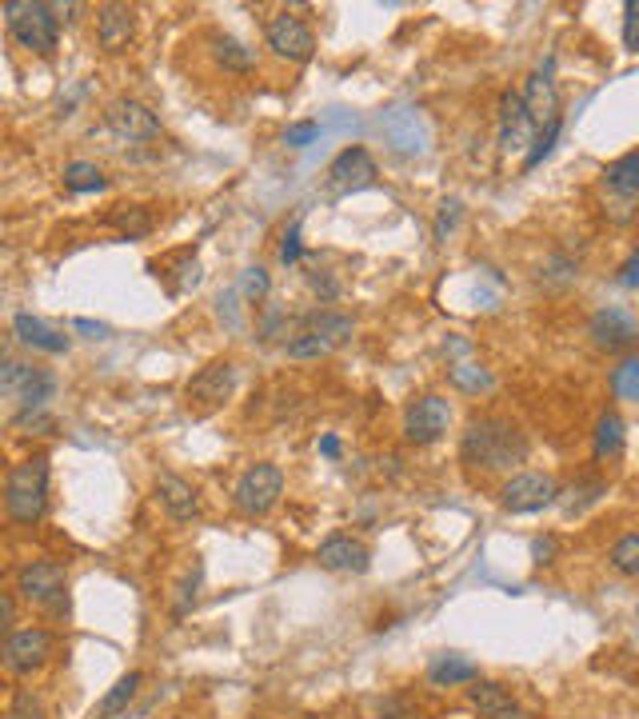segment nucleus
Returning <instances> with one entry per match:
<instances>
[{
	"label": "nucleus",
	"mask_w": 639,
	"mask_h": 719,
	"mask_svg": "<svg viewBox=\"0 0 639 719\" xmlns=\"http://www.w3.org/2000/svg\"><path fill=\"white\" fill-rule=\"evenodd\" d=\"M531 551H536L539 564H548L551 551H556V539H536V548H531Z\"/></svg>",
	"instance_id": "nucleus-42"
},
{
	"label": "nucleus",
	"mask_w": 639,
	"mask_h": 719,
	"mask_svg": "<svg viewBox=\"0 0 639 719\" xmlns=\"http://www.w3.org/2000/svg\"><path fill=\"white\" fill-rule=\"evenodd\" d=\"M4 24H9L12 40L20 49L37 52V57H52L60 40V17L44 0H4Z\"/></svg>",
	"instance_id": "nucleus-3"
},
{
	"label": "nucleus",
	"mask_w": 639,
	"mask_h": 719,
	"mask_svg": "<svg viewBox=\"0 0 639 719\" xmlns=\"http://www.w3.org/2000/svg\"><path fill=\"white\" fill-rule=\"evenodd\" d=\"M376 184V160L368 156V149H344L336 160L328 164V189L332 196H348V192H359V189H372Z\"/></svg>",
	"instance_id": "nucleus-11"
},
{
	"label": "nucleus",
	"mask_w": 639,
	"mask_h": 719,
	"mask_svg": "<svg viewBox=\"0 0 639 719\" xmlns=\"http://www.w3.org/2000/svg\"><path fill=\"white\" fill-rule=\"evenodd\" d=\"M64 588H69V571L57 559H32L17 571V596L32 608L60 611L64 608Z\"/></svg>",
	"instance_id": "nucleus-4"
},
{
	"label": "nucleus",
	"mask_w": 639,
	"mask_h": 719,
	"mask_svg": "<svg viewBox=\"0 0 639 719\" xmlns=\"http://www.w3.org/2000/svg\"><path fill=\"white\" fill-rule=\"evenodd\" d=\"M556 136H559V120H556V124H548V129H544L536 140H531V152H528V160H524V169H536L539 160H544V156H548V152H551V144H556Z\"/></svg>",
	"instance_id": "nucleus-35"
},
{
	"label": "nucleus",
	"mask_w": 639,
	"mask_h": 719,
	"mask_svg": "<svg viewBox=\"0 0 639 719\" xmlns=\"http://www.w3.org/2000/svg\"><path fill=\"white\" fill-rule=\"evenodd\" d=\"M611 392L628 404H639V356H623L611 368Z\"/></svg>",
	"instance_id": "nucleus-27"
},
{
	"label": "nucleus",
	"mask_w": 639,
	"mask_h": 719,
	"mask_svg": "<svg viewBox=\"0 0 639 719\" xmlns=\"http://www.w3.org/2000/svg\"><path fill=\"white\" fill-rule=\"evenodd\" d=\"M619 284H623V288H639V249L623 260V269H619Z\"/></svg>",
	"instance_id": "nucleus-40"
},
{
	"label": "nucleus",
	"mask_w": 639,
	"mask_h": 719,
	"mask_svg": "<svg viewBox=\"0 0 639 719\" xmlns=\"http://www.w3.org/2000/svg\"><path fill=\"white\" fill-rule=\"evenodd\" d=\"M316 559L328 571H356V576H359V571H368L372 551L352 536H328L324 544H320Z\"/></svg>",
	"instance_id": "nucleus-17"
},
{
	"label": "nucleus",
	"mask_w": 639,
	"mask_h": 719,
	"mask_svg": "<svg viewBox=\"0 0 639 719\" xmlns=\"http://www.w3.org/2000/svg\"><path fill=\"white\" fill-rule=\"evenodd\" d=\"M611 568L619 576H639V531H628V536H619L611 544Z\"/></svg>",
	"instance_id": "nucleus-29"
},
{
	"label": "nucleus",
	"mask_w": 639,
	"mask_h": 719,
	"mask_svg": "<svg viewBox=\"0 0 639 719\" xmlns=\"http://www.w3.org/2000/svg\"><path fill=\"white\" fill-rule=\"evenodd\" d=\"M212 52H216V60L229 72H248L252 69V52L244 49L236 37H216L212 40Z\"/></svg>",
	"instance_id": "nucleus-30"
},
{
	"label": "nucleus",
	"mask_w": 639,
	"mask_h": 719,
	"mask_svg": "<svg viewBox=\"0 0 639 719\" xmlns=\"http://www.w3.org/2000/svg\"><path fill=\"white\" fill-rule=\"evenodd\" d=\"M284 496V472L276 464H252L244 476L236 479V492H232V504H236L244 516H268L272 508Z\"/></svg>",
	"instance_id": "nucleus-5"
},
{
	"label": "nucleus",
	"mask_w": 639,
	"mask_h": 719,
	"mask_svg": "<svg viewBox=\"0 0 639 719\" xmlns=\"http://www.w3.org/2000/svg\"><path fill=\"white\" fill-rule=\"evenodd\" d=\"M556 496H559V488L551 476H544V472H519V476H511L508 484H504L499 504H504V512H511V516H528V512H539V508H548V504H556Z\"/></svg>",
	"instance_id": "nucleus-9"
},
{
	"label": "nucleus",
	"mask_w": 639,
	"mask_h": 719,
	"mask_svg": "<svg viewBox=\"0 0 639 719\" xmlns=\"http://www.w3.org/2000/svg\"><path fill=\"white\" fill-rule=\"evenodd\" d=\"M623 44L628 52H639V0L623 4Z\"/></svg>",
	"instance_id": "nucleus-38"
},
{
	"label": "nucleus",
	"mask_w": 639,
	"mask_h": 719,
	"mask_svg": "<svg viewBox=\"0 0 639 719\" xmlns=\"http://www.w3.org/2000/svg\"><path fill=\"white\" fill-rule=\"evenodd\" d=\"M452 384L464 392H488L491 388V372L479 368V364H452Z\"/></svg>",
	"instance_id": "nucleus-31"
},
{
	"label": "nucleus",
	"mask_w": 639,
	"mask_h": 719,
	"mask_svg": "<svg viewBox=\"0 0 639 719\" xmlns=\"http://www.w3.org/2000/svg\"><path fill=\"white\" fill-rule=\"evenodd\" d=\"M64 184H69V192H100L109 180H104V172H100L97 164H89V160H72L69 169H64Z\"/></svg>",
	"instance_id": "nucleus-28"
},
{
	"label": "nucleus",
	"mask_w": 639,
	"mask_h": 719,
	"mask_svg": "<svg viewBox=\"0 0 639 719\" xmlns=\"http://www.w3.org/2000/svg\"><path fill=\"white\" fill-rule=\"evenodd\" d=\"M156 496H160V504H164V512H169L176 524H189V519H196V512H200L196 488H192L189 479H180L176 472H164V476L156 479Z\"/></svg>",
	"instance_id": "nucleus-19"
},
{
	"label": "nucleus",
	"mask_w": 639,
	"mask_h": 719,
	"mask_svg": "<svg viewBox=\"0 0 639 719\" xmlns=\"http://www.w3.org/2000/svg\"><path fill=\"white\" fill-rule=\"evenodd\" d=\"M52 648H57V639L49 628H17L12 636H4V668L12 676H32L52 659Z\"/></svg>",
	"instance_id": "nucleus-8"
},
{
	"label": "nucleus",
	"mask_w": 639,
	"mask_h": 719,
	"mask_svg": "<svg viewBox=\"0 0 639 719\" xmlns=\"http://www.w3.org/2000/svg\"><path fill=\"white\" fill-rule=\"evenodd\" d=\"M320 452H324V456H339V439L324 436V439H320Z\"/></svg>",
	"instance_id": "nucleus-44"
},
{
	"label": "nucleus",
	"mask_w": 639,
	"mask_h": 719,
	"mask_svg": "<svg viewBox=\"0 0 639 719\" xmlns=\"http://www.w3.org/2000/svg\"><path fill=\"white\" fill-rule=\"evenodd\" d=\"M300 220H292V229L284 232V244H280V260H284V264H296L300 260Z\"/></svg>",
	"instance_id": "nucleus-39"
},
{
	"label": "nucleus",
	"mask_w": 639,
	"mask_h": 719,
	"mask_svg": "<svg viewBox=\"0 0 639 719\" xmlns=\"http://www.w3.org/2000/svg\"><path fill=\"white\" fill-rule=\"evenodd\" d=\"M0 392L9 399H17L20 412H40L44 399H52V392H57V376L44 368H29V364L9 360L4 372H0Z\"/></svg>",
	"instance_id": "nucleus-7"
},
{
	"label": "nucleus",
	"mask_w": 639,
	"mask_h": 719,
	"mask_svg": "<svg viewBox=\"0 0 639 719\" xmlns=\"http://www.w3.org/2000/svg\"><path fill=\"white\" fill-rule=\"evenodd\" d=\"M77 332H89V336H104V324H92V320H72Z\"/></svg>",
	"instance_id": "nucleus-43"
},
{
	"label": "nucleus",
	"mask_w": 639,
	"mask_h": 719,
	"mask_svg": "<svg viewBox=\"0 0 639 719\" xmlns=\"http://www.w3.org/2000/svg\"><path fill=\"white\" fill-rule=\"evenodd\" d=\"M459 212H464V204H459V200H444V204H439V216H436V240H448V232L459 224Z\"/></svg>",
	"instance_id": "nucleus-37"
},
{
	"label": "nucleus",
	"mask_w": 639,
	"mask_h": 719,
	"mask_svg": "<svg viewBox=\"0 0 639 719\" xmlns=\"http://www.w3.org/2000/svg\"><path fill=\"white\" fill-rule=\"evenodd\" d=\"M459 456H464V464L484 472L516 468L528 459V436L504 416H479L471 419L464 439H459Z\"/></svg>",
	"instance_id": "nucleus-1"
},
{
	"label": "nucleus",
	"mask_w": 639,
	"mask_h": 719,
	"mask_svg": "<svg viewBox=\"0 0 639 719\" xmlns=\"http://www.w3.org/2000/svg\"><path fill=\"white\" fill-rule=\"evenodd\" d=\"M588 336L596 340V348L619 352V348H631L639 340V324L623 308H599L588 324Z\"/></svg>",
	"instance_id": "nucleus-15"
},
{
	"label": "nucleus",
	"mask_w": 639,
	"mask_h": 719,
	"mask_svg": "<svg viewBox=\"0 0 639 719\" xmlns=\"http://www.w3.org/2000/svg\"><path fill=\"white\" fill-rule=\"evenodd\" d=\"M136 688H140V671H129V676H120L112 683V691L100 699V719H116L120 711H129V703L136 699Z\"/></svg>",
	"instance_id": "nucleus-26"
},
{
	"label": "nucleus",
	"mask_w": 639,
	"mask_h": 719,
	"mask_svg": "<svg viewBox=\"0 0 639 719\" xmlns=\"http://www.w3.org/2000/svg\"><path fill=\"white\" fill-rule=\"evenodd\" d=\"M468 703L479 711L484 719H524L516 708V699L504 683H491V679H476L468 688Z\"/></svg>",
	"instance_id": "nucleus-21"
},
{
	"label": "nucleus",
	"mask_w": 639,
	"mask_h": 719,
	"mask_svg": "<svg viewBox=\"0 0 639 719\" xmlns=\"http://www.w3.org/2000/svg\"><path fill=\"white\" fill-rule=\"evenodd\" d=\"M448 419H452L448 399L419 396L416 404L404 412V436H408L412 444H436V439L448 432Z\"/></svg>",
	"instance_id": "nucleus-14"
},
{
	"label": "nucleus",
	"mask_w": 639,
	"mask_h": 719,
	"mask_svg": "<svg viewBox=\"0 0 639 719\" xmlns=\"http://www.w3.org/2000/svg\"><path fill=\"white\" fill-rule=\"evenodd\" d=\"M591 452H596L599 464H611V459L623 452V419L616 412H604L596 419V439H591Z\"/></svg>",
	"instance_id": "nucleus-23"
},
{
	"label": "nucleus",
	"mask_w": 639,
	"mask_h": 719,
	"mask_svg": "<svg viewBox=\"0 0 639 719\" xmlns=\"http://www.w3.org/2000/svg\"><path fill=\"white\" fill-rule=\"evenodd\" d=\"M352 336V320L336 316V312H324V316H312L296 336L288 340V356L292 360H316L328 356L332 348H339L344 340Z\"/></svg>",
	"instance_id": "nucleus-6"
},
{
	"label": "nucleus",
	"mask_w": 639,
	"mask_h": 719,
	"mask_svg": "<svg viewBox=\"0 0 639 719\" xmlns=\"http://www.w3.org/2000/svg\"><path fill=\"white\" fill-rule=\"evenodd\" d=\"M9 719H49V711H44V703H40L37 691L20 688L17 696H12V703H9Z\"/></svg>",
	"instance_id": "nucleus-33"
},
{
	"label": "nucleus",
	"mask_w": 639,
	"mask_h": 719,
	"mask_svg": "<svg viewBox=\"0 0 639 719\" xmlns=\"http://www.w3.org/2000/svg\"><path fill=\"white\" fill-rule=\"evenodd\" d=\"M268 272L264 269H248L244 272V280H240V292H244V300H252V304H260V300L268 296Z\"/></svg>",
	"instance_id": "nucleus-34"
},
{
	"label": "nucleus",
	"mask_w": 639,
	"mask_h": 719,
	"mask_svg": "<svg viewBox=\"0 0 639 719\" xmlns=\"http://www.w3.org/2000/svg\"><path fill=\"white\" fill-rule=\"evenodd\" d=\"M112 224H116L120 232L129 240H136V236H144V232L152 229V216L144 209H116L112 212Z\"/></svg>",
	"instance_id": "nucleus-32"
},
{
	"label": "nucleus",
	"mask_w": 639,
	"mask_h": 719,
	"mask_svg": "<svg viewBox=\"0 0 639 719\" xmlns=\"http://www.w3.org/2000/svg\"><path fill=\"white\" fill-rule=\"evenodd\" d=\"M232 384H236V364L232 360H216V364L200 368L189 379V404L200 416H209L212 408H220L232 396Z\"/></svg>",
	"instance_id": "nucleus-10"
},
{
	"label": "nucleus",
	"mask_w": 639,
	"mask_h": 719,
	"mask_svg": "<svg viewBox=\"0 0 639 719\" xmlns=\"http://www.w3.org/2000/svg\"><path fill=\"white\" fill-rule=\"evenodd\" d=\"M104 124H109L120 140H156L160 136V120L132 97L109 100V104H104Z\"/></svg>",
	"instance_id": "nucleus-13"
},
{
	"label": "nucleus",
	"mask_w": 639,
	"mask_h": 719,
	"mask_svg": "<svg viewBox=\"0 0 639 719\" xmlns=\"http://www.w3.org/2000/svg\"><path fill=\"white\" fill-rule=\"evenodd\" d=\"M604 184H608L616 196H639V152H628V156L611 160L604 169Z\"/></svg>",
	"instance_id": "nucleus-25"
},
{
	"label": "nucleus",
	"mask_w": 639,
	"mask_h": 719,
	"mask_svg": "<svg viewBox=\"0 0 639 719\" xmlns=\"http://www.w3.org/2000/svg\"><path fill=\"white\" fill-rule=\"evenodd\" d=\"M132 9L129 4H100L97 9V40L104 52H124L132 40Z\"/></svg>",
	"instance_id": "nucleus-18"
},
{
	"label": "nucleus",
	"mask_w": 639,
	"mask_h": 719,
	"mask_svg": "<svg viewBox=\"0 0 639 719\" xmlns=\"http://www.w3.org/2000/svg\"><path fill=\"white\" fill-rule=\"evenodd\" d=\"M524 104H528V117L539 132L556 124L559 120V92L556 80H551V69H539L528 77V89H524Z\"/></svg>",
	"instance_id": "nucleus-16"
},
{
	"label": "nucleus",
	"mask_w": 639,
	"mask_h": 719,
	"mask_svg": "<svg viewBox=\"0 0 639 719\" xmlns=\"http://www.w3.org/2000/svg\"><path fill=\"white\" fill-rule=\"evenodd\" d=\"M268 49L276 52V57L292 60V64H304V60H312V52H316V37H312V29L300 17L276 12V17L268 20Z\"/></svg>",
	"instance_id": "nucleus-12"
},
{
	"label": "nucleus",
	"mask_w": 639,
	"mask_h": 719,
	"mask_svg": "<svg viewBox=\"0 0 639 719\" xmlns=\"http://www.w3.org/2000/svg\"><path fill=\"white\" fill-rule=\"evenodd\" d=\"M428 679L436 683V688H456V683H476L479 668L464 656H439L428 668Z\"/></svg>",
	"instance_id": "nucleus-24"
},
{
	"label": "nucleus",
	"mask_w": 639,
	"mask_h": 719,
	"mask_svg": "<svg viewBox=\"0 0 639 719\" xmlns=\"http://www.w3.org/2000/svg\"><path fill=\"white\" fill-rule=\"evenodd\" d=\"M12 332H17V340L24 344V348L49 352V356H60V352L69 348V336H60L57 328H49L44 320L29 316V312H20V316L12 320Z\"/></svg>",
	"instance_id": "nucleus-22"
},
{
	"label": "nucleus",
	"mask_w": 639,
	"mask_h": 719,
	"mask_svg": "<svg viewBox=\"0 0 639 719\" xmlns=\"http://www.w3.org/2000/svg\"><path fill=\"white\" fill-rule=\"evenodd\" d=\"M0 616H4V624H0V628H4V636H12V624H17V599H12V591H4V599H0Z\"/></svg>",
	"instance_id": "nucleus-41"
},
{
	"label": "nucleus",
	"mask_w": 639,
	"mask_h": 719,
	"mask_svg": "<svg viewBox=\"0 0 639 719\" xmlns=\"http://www.w3.org/2000/svg\"><path fill=\"white\" fill-rule=\"evenodd\" d=\"M531 129L536 124L528 117L524 92H504V100H499V149H519Z\"/></svg>",
	"instance_id": "nucleus-20"
},
{
	"label": "nucleus",
	"mask_w": 639,
	"mask_h": 719,
	"mask_svg": "<svg viewBox=\"0 0 639 719\" xmlns=\"http://www.w3.org/2000/svg\"><path fill=\"white\" fill-rule=\"evenodd\" d=\"M4 512L12 524L32 528L49 512V456H29L4 476Z\"/></svg>",
	"instance_id": "nucleus-2"
},
{
	"label": "nucleus",
	"mask_w": 639,
	"mask_h": 719,
	"mask_svg": "<svg viewBox=\"0 0 639 719\" xmlns=\"http://www.w3.org/2000/svg\"><path fill=\"white\" fill-rule=\"evenodd\" d=\"M316 136H320L316 120H300V124H288V129H284V144H292V149H308Z\"/></svg>",
	"instance_id": "nucleus-36"
}]
</instances>
